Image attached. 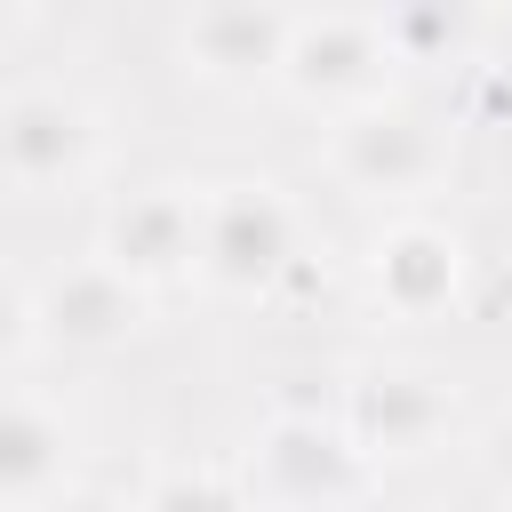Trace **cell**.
<instances>
[{
  "label": "cell",
  "instance_id": "obj_3",
  "mask_svg": "<svg viewBox=\"0 0 512 512\" xmlns=\"http://www.w3.org/2000/svg\"><path fill=\"white\" fill-rule=\"evenodd\" d=\"M0 168L24 200L80 192L104 168V112L72 80H16L0 96Z\"/></svg>",
  "mask_w": 512,
  "mask_h": 512
},
{
  "label": "cell",
  "instance_id": "obj_7",
  "mask_svg": "<svg viewBox=\"0 0 512 512\" xmlns=\"http://www.w3.org/2000/svg\"><path fill=\"white\" fill-rule=\"evenodd\" d=\"M336 416H344V432L384 472V464H408V456L448 448L456 424H464V400H456V376H440L424 360H376V368H360L344 384Z\"/></svg>",
  "mask_w": 512,
  "mask_h": 512
},
{
  "label": "cell",
  "instance_id": "obj_8",
  "mask_svg": "<svg viewBox=\"0 0 512 512\" xmlns=\"http://www.w3.org/2000/svg\"><path fill=\"white\" fill-rule=\"evenodd\" d=\"M360 288L384 320H440L456 296H464V240L408 208V216H384L368 232V256H360Z\"/></svg>",
  "mask_w": 512,
  "mask_h": 512
},
{
  "label": "cell",
  "instance_id": "obj_2",
  "mask_svg": "<svg viewBox=\"0 0 512 512\" xmlns=\"http://www.w3.org/2000/svg\"><path fill=\"white\" fill-rule=\"evenodd\" d=\"M376 488V456L344 432V416L280 408L248 448V496L264 512H352Z\"/></svg>",
  "mask_w": 512,
  "mask_h": 512
},
{
  "label": "cell",
  "instance_id": "obj_11",
  "mask_svg": "<svg viewBox=\"0 0 512 512\" xmlns=\"http://www.w3.org/2000/svg\"><path fill=\"white\" fill-rule=\"evenodd\" d=\"M288 40H296V16L288 8H192L184 32H176V56L184 72L200 80H224V88H248V80H280L288 64Z\"/></svg>",
  "mask_w": 512,
  "mask_h": 512
},
{
  "label": "cell",
  "instance_id": "obj_6",
  "mask_svg": "<svg viewBox=\"0 0 512 512\" xmlns=\"http://www.w3.org/2000/svg\"><path fill=\"white\" fill-rule=\"evenodd\" d=\"M400 80V48H392V24L384 16H360V8H320V16H296V40H288V64H280V88L312 112H368L384 104Z\"/></svg>",
  "mask_w": 512,
  "mask_h": 512
},
{
  "label": "cell",
  "instance_id": "obj_12",
  "mask_svg": "<svg viewBox=\"0 0 512 512\" xmlns=\"http://www.w3.org/2000/svg\"><path fill=\"white\" fill-rule=\"evenodd\" d=\"M136 512H256V496L248 488H232L224 472H208V464H168L152 488H144V504Z\"/></svg>",
  "mask_w": 512,
  "mask_h": 512
},
{
  "label": "cell",
  "instance_id": "obj_4",
  "mask_svg": "<svg viewBox=\"0 0 512 512\" xmlns=\"http://www.w3.org/2000/svg\"><path fill=\"white\" fill-rule=\"evenodd\" d=\"M8 312H16V360H24L32 344L112 352V344H128V336L144 328L152 296H144L120 264L72 256V264H56V272H40V280H16V288H8Z\"/></svg>",
  "mask_w": 512,
  "mask_h": 512
},
{
  "label": "cell",
  "instance_id": "obj_9",
  "mask_svg": "<svg viewBox=\"0 0 512 512\" xmlns=\"http://www.w3.org/2000/svg\"><path fill=\"white\" fill-rule=\"evenodd\" d=\"M104 264H120L144 296L200 280V184H136L104 216Z\"/></svg>",
  "mask_w": 512,
  "mask_h": 512
},
{
  "label": "cell",
  "instance_id": "obj_10",
  "mask_svg": "<svg viewBox=\"0 0 512 512\" xmlns=\"http://www.w3.org/2000/svg\"><path fill=\"white\" fill-rule=\"evenodd\" d=\"M80 480V432L40 384H8L0 416V496L8 512H56Z\"/></svg>",
  "mask_w": 512,
  "mask_h": 512
},
{
  "label": "cell",
  "instance_id": "obj_1",
  "mask_svg": "<svg viewBox=\"0 0 512 512\" xmlns=\"http://www.w3.org/2000/svg\"><path fill=\"white\" fill-rule=\"evenodd\" d=\"M304 216L280 176H216L200 184V280L224 296H264L296 272Z\"/></svg>",
  "mask_w": 512,
  "mask_h": 512
},
{
  "label": "cell",
  "instance_id": "obj_5",
  "mask_svg": "<svg viewBox=\"0 0 512 512\" xmlns=\"http://www.w3.org/2000/svg\"><path fill=\"white\" fill-rule=\"evenodd\" d=\"M448 152H456L448 120H432V112H416L400 96H384V104H368V112H352V120L328 128V176L344 192L392 200L400 216L448 176Z\"/></svg>",
  "mask_w": 512,
  "mask_h": 512
}]
</instances>
